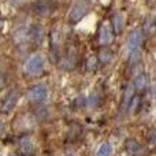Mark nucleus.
<instances>
[{
    "mask_svg": "<svg viewBox=\"0 0 156 156\" xmlns=\"http://www.w3.org/2000/svg\"><path fill=\"white\" fill-rule=\"evenodd\" d=\"M5 81H7V80H5V76L0 73V90H2V89L5 86Z\"/></svg>",
    "mask_w": 156,
    "mask_h": 156,
    "instance_id": "19",
    "label": "nucleus"
},
{
    "mask_svg": "<svg viewBox=\"0 0 156 156\" xmlns=\"http://www.w3.org/2000/svg\"><path fill=\"white\" fill-rule=\"evenodd\" d=\"M111 145L108 143H103L101 145L97 147L96 149V156H110L111 155Z\"/></svg>",
    "mask_w": 156,
    "mask_h": 156,
    "instance_id": "14",
    "label": "nucleus"
},
{
    "mask_svg": "<svg viewBox=\"0 0 156 156\" xmlns=\"http://www.w3.org/2000/svg\"><path fill=\"white\" fill-rule=\"evenodd\" d=\"M112 56H114V54L108 48H101L96 58H97V62L99 63H101V65H108V63L112 60Z\"/></svg>",
    "mask_w": 156,
    "mask_h": 156,
    "instance_id": "13",
    "label": "nucleus"
},
{
    "mask_svg": "<svg viewBox=\"0 0 156 156\" xmlns=\"http://www.w3.org/2000/svg\"><path fill=\"white\" fill-rule=\"evenodd\" d=\"M3 27V21H2V18H0V29Z\"/></svg>",
    "mask_w": 156,
    "mask_h": 156,
    "instance_id": "21",
    "label": "nucleus"
},
{
    "mask_svg": "<svg viewBox=\"0 0 156 156\" xmlns=\"http://www.w3.org/2000/svg\"><path fill=\"white\" fill-rule=\"evenodd\" d=\"M76 107H77V108H78V107H80V108H83V107H85V99H83L82 96H81V97H77V99H76Z\"/></svg>",
    "mask_w": 156,
    "mask_h": 156,
    "instance_id": "18",
    "label": "nucleus"
},
{
    "mask_svg": "<svg viewBox=\"0 0 156 156\" xmlns=\"http://www.w3.org/2000/svg\"><path fill=\"white\" fill-rule=\"evenodd\" d=\"M19 147H21V152L26 156H32L33 152H34V147H33V143L29 137H23L19 143Z\"/></svg>",
    "mask_w": 156,
    "mask_h": 156,
    "instance_id": "12",
    "label": "nucleus"
},
{
    "mask_svg": "<svg viewBox=\"0 0 156 156\" xmlns=\"http://www.w3.org/2000/svg\"><path fill=\"white\" fill-rule=\"evenodd\" d=\"M125 148H126V152L130 156H143L144 155V148L141 147V144L137 140H133V138H129L126 141Z\"/></svg>",
    "mask_w": 156,
    "mask_h": 156,
    "instance_id": "8",
    "label": "nucleus"
},
{
    "mask_svg": "<svg viewBox=\"0 0 156 156\" xmlns=\"http://www.w3.org/2000/svg\"><path fill=\"white\" fill-rule=\"evenodd\" d=\"M2 130H3V125L0 123V132H2Z\"/></svg>",
    "mask_w": 156,
    "mask_h": 156,
    "instance_id": "22",
    "label": "nucleus"
},
{
    "mask_svg": "<svg viewBox=\"0 0 156 156\" xmlns=\"http://www.w3.org/2000/svg\"><path fill=\"white\" fill-rule=\"evenodd\" d=\"M19 96H21V94H19V92L16 90V89L8 92L7 96H5V99L3 100V103H2V112L3 114L11 112V111L15 108V105L18 104Z\"/></svg>",
    "mask_w": 156,
    "mask_h": 156,
    "instance_id": "4",
    "label": "nucleus"
},
{
    "mask_svg": "<svg viewBox=\"0 0 156 156\" xmlns=\"http://www.w3.org/2000/svg\"><path fill=\"white\" fill-rule=\"evenodd\" d=\"M54 8H55V3H51V2H38L33 5L34 14L41 15V16H47L49 14H52L54 12Z\"/></svg>",
    "mask_w": 156,
    "mask_h": 156,
    "instance_id": "6",
    "label": "nucleus"
},
{
    "mask_svg": "<svg viewBox=\"0 0 156 156\" xmlns=\"http://www.w3.org/2000/svg\"><path fill=\"white\" fill-rule=\"evenodd\" d=\"M47 94H48V89L44 85H34L27 90V100L30 103H34V104H38V103H43L44 100L47 99Z\"/></svg>",
    "mask_w": 156,
    "mask_h": 156,
    "instance_id": "3",
    "label": "nucleus"
},
{
    "mask_svg": "<svg viewBox=\"0 0 156 156\" xmlns=\"http://www.w3.org/2000/svg\"><path fill=\"white\" fill-rule=\"evenodd\" d=\"M111 23H112V30L115 34H121L125 29V16L121 12H115L112 15L111 19Z\"/></svg>",
    "mask_w": 156,
    "mask_h": 156,
    "instance_id": "11",
    "label": "nucleus"
},
{
    "mask_svg": "<svg viewBox=\"0 0 156 156\" xmlns=\"http://www.w3.org/2000/svg\"><path fill=\"white\" fill-rule=\"evenodd\" d=\"M133 89L137 93H144L148 89V76L145 73L137 76V78L134 80V83H133Z\"/></svg>",
    "mask_w": 156,
    "mask_h": 156,
    "instance_id": "10",
    "label": "nucleus"
},
{
    "mask_svg": "<svg viewBox=\"0 0 156 156\" xmlns=\"http://www.w3.org/2000/svg\"><path fill=\"white\" fill-rule=\"evenodd\" d=\"M27 38H29L33 44H36V45L41 44V41L44 40V30H43V27L38 26V25L32 26L29 30H27Z\"/></svg>",
    "mask_w": 156,
    "mask_h": 156,
    "instance_id": "7",
    "label": "nucleus"
},
{
    "mask_svg": "<svg viewBox=\"0 0 156 156\" xmlns=\"http://www.w3.org/2000/svg\"><path fill=\"white\" fill-rule=\"evenodd\" d=\"M89 8H90V3L88 2H77L73 4L71 7L70 12H69V16H67V21L70 23H77L80 22L83 16L88 14Z\"/></svg>",
    "mask_w": 156,
    "mask_h": 156,
    "instance_id": "2",
    "label": "nucleus"
},
{
    "mask_svg": "<svg viewBox=\"0 0 156 156\" xmlns=\"http://www.w3.org/2000/svg\"><path fill=\"white\" fill-rule=\"evenodd\" d=\"M141 41H143V34H141V32L140 30H133L129 34V37H127V51H129V55L138 52Z\"/></svg>",
    "mask_w": 156,
    "mask_h": 156,
    "instance_id": "5",
    "label": "nucleus"
},
{
    "mask_svg": "<svg viewBox=\"0 0 156 156\" xmlns=\"http://www.w3.org/2000/svg\"><path fill=\"white\" fill-rule=\"evenodd\" d=\"M99 66V62H97V58L96 56H90L86 59V63H85V67L88 71H94Z\"/></svg>",
    "mask_w": 156,
    "mask_h": 156,
    "instance_id": "16",
    "label": "nucleus"
},
{
    "mask_svg": "<svg viewBox=\"0 0 156 156\" xmlns=\"http://www.w3.org/2000/svg\"><path fill=\"white\" fill-rule=\"evenodd\" d=\"M154 141H155V138H154V132H151V136H149V144H151V145H154Z\"/></svg>",
    "mask_w": 156,
    "mask_h": 156,
    "instance_id": "20",
    "label": "nucleus"
},
{
    "mask_svg": "<svg viewBox=\"0 0 156 156\" xmlns=\"http://www.w3.org/2000/svg\"><path fill=\"white\" fill-rule=\"evenodd\" d=\"M44 70V58L40 54H33L26 59L23 66V71L26 76L36 77L40 76Z\"/></svg>",
    "mask_w": 156,
    "mask_h": 156,
    "instance_id": "1",
    "label": "nucleus"
},
{
    "mask_svg": "<svg viewBox=\"0 0 156 156\" xmlns=\"http://www.w3.org/2000/svg\"><path fill=\"white\" fill-rule=\"evenodd\" d=\"M134 96V89H133V85H129L126 89H125V94H123V105L127 108L132 97Z\"/></svg>",
    "mask_w": 156,
    "mask_h": 156,
    "instance_id": "15",
    "label": "nucleus"
},
{
    "mask_svg": "<svg viewBox=\"0 0 156 156\" xmlns=\"http://www.w3.org/2000/svg\"><path fill=\"white\" fill-rule=\"evenodd\" d=\"M99 103H100V96L97 93H92L90 96H89V99H88V105L89 107H97L99 105Z\"/></svg>",
    "mask_w": 156,
    "mask_h": 156,
    "instance_id": "17",
    "label": "nucleus"
},
{
    "mask_svg": "<svg viewBox=\"0 0 156 156\" xmlns=\"http://www.w3.org/2000/svg\"><path fill=\"white\" fill-rule=\"evenodd\" d=\"M111 41H112V30L107 25H103L99 29V44L101 47H107Z\"/></svg>",
    "mask_w": 156,
    "mask_h": 156,
    "instance_id": "9",
    "label": "nucleus"
}]
</instances>
